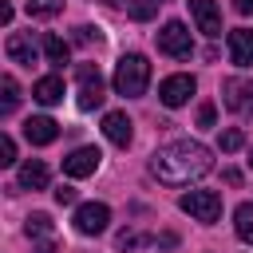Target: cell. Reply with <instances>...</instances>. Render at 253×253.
Masks as SVG:
<instances>
[{"label": "cell", "instance_id": "8992f818", "mask_svg": "<svg viewBox=\"0 0 253 253\" xmlns=\"http://www.w3.org/2000/svg\"><path fill=\"white\" fill-rule=\"evenodd\" d=\"M75 233H83V237H99L107 225H111V210L103 206V202H83L79 210H75Z\"/></svg>", "mask_w": 253, "mask_h": 253}, {"label": "cell", "instance_id": "6da1fadb", "mask_svg": "<svg viewBox=\"0 0 253 253\" xmlns=\"http://www.w3.org/2000/svg\"><path fill=\"white\" fill-rule=\"evenodd\" d=\"M213 166L210 150L194 138H178V142H166L162 150H154L150 158V174L162 182V186H190L198 178H206Z\"/></svg>", "mask_w": 253, "mask_h": 253}, {"label": "cell", "instance_id": "e0dca14e", "mask_svg": "<svg viewBox=\"0 0 253 253\" xmlns=\"http://www.w3.org/2000/svg\"><path fill=\"white\" fill-rule=\"evenodd\" d=\"M40 51H43V59H47V63H55V67H63V63H67V55H71V47H67L59 36H43Z\"/></svg>", "mask_w": 253, "mask_h": 253}, {"label": "cell", "instance_id": "52a82bcc", "mask_svg": "<svg viewBox=\"0 0 253 253\" xmlns=\"http://www.w3.org/2000/svg\"><path fill=\"white\" fill-rule=\"evenodd\" d=\"M99 146H75L67 158H63V174L67 178H87V174H95L99 170Z\"/></svg>", "mask_w": 253, "mask_h": 253}, {"label": "cell", "instance_id": "8fae6325", "mask_svg": "<svg viewBox=\"0 0 253 253\" xmlns=\"http://www.w3.org/2000/svg\"><path fill=\"white\" fill-rule=\"evenodd\" d=\"M103 134H107L115 146H130V138H134V126H130L126 111H107V115H103Z\"/></svg>", "mask_w": 253, "mask_h": 253}, {"label": "cell", "instance_id": "30bf717a", "mask_svg": "<svg viewBox=\"0 0 253 253\" xmlns=\"http://www.w3.org/2000/svg\"><path fill=\"white\" fill-rule=\"evenodd\" d=\"M24 138H28L32 146H47V142L59 138V123L47 119V115H32V119L24 123Z\"/></svg>", "mask_w": 253, "mask_h": 253}, {"label": "cell", "instance_id": "e575fe53", "mask_svg": "<svg viewBox=\"0 0 253 253\" xmlns=\"http://www.w3.org/2000/svg\"><path fill=\"white\" fill-rule=\"evenodd\" d=\"M158 4H162V0H158Z\"/></svg>", "mask_w": 253, "mask_h": 253}, {"label": "cell", "instance_id": "44dd1931", "mask_svg": "<svg viewBox=\"0 0 253 253\" xmlns=\"http://www.w3.org/2000/svg\"><path fill=\"white\" fill-rule=\"evenodd\" d=\"M59 8H63V0H28V12L40 16V20H51Z\"/></svg>", "mask_w": 253, "mask_h": 253}, {"label": "cell", "instance_id": "5bb4252c", "mask_svg": "<svg viewBox=\"0 0 253 253\" xmlns=\"http://www.w3.org/2000/svg\"><path fill=\"white\" fill-rule=\"evenodd\" d=\"M4 51H8V59H12V63H24V67H32V63H36V43H32L24 32H12V36H8V43H4Z\"/></svg>", "mask_w": 253, "mask_h": 253}, {"label": "cell", "instance_id": "2e32d148", "mask_svg": "<svg viewBox=\"0 0 253 253\" xmlns=\"http://www.w3.org/2000/svg\"><path fill=\"white\" fill-rule=\"evenodd\" d=\"M233 229H237V237L245 245H253V202H241L233 210Z\"/></svg>", "mask_w": 253, "mask_h": 253}, {"label": "cell", "instance_id": "4dcf8cb0", "mask_svg": "<svg viewBox=\"0 0 253 253\" xmlns=\"http://www.w3.org/2000/svg\"><path fill=\"white\" fill-rule=\"evenodd\" d=\"M0 24H12V4H8V0L0 4Z\"/></svg>", "mask_w": 253, "mask_h": 253}, {"label": "cell", "instance_id": "603a6c76", "mask_svg": "<svg viewBox=\"0 0 253 253\" xmlns=\"http://www.w3.org/2000/svg\"><path fill=\"white\" fill-rule=\"evenodd\" d=\"M241 146H245V134H241V130H237V126H233V130H225V134H221V150H225V154H229V150H241Z\"/></svg>", "mask_w": 253, "mask_h": 253}, {"label": "cell", "instance_id": "4fadbf2b", "mask_svg": "<svg viewBox=\"0 0 253 253\" xmlns=\"http://www.w3.org/2000/svg\"><path fill=\"white\" fill-rule=\"evenodd\" d=\"M47 178H51V174H47V166H43L40 158H28V162L16 170V186H20V190H43Z\"/></svg>", "mask_w": 253, "mask_h": 253}, {"label": "cell", "instance_id": "ac0fdd59", "mask_svg": "<svg viewBox=\"0 0 253 253\" xmlns=\"http://www.w3.org/2000/svg\"><path fill=\"white\" fill-rule=\"evenodd\" d=\"M154 12H158V0H130V4H126V16L138 20V24L154 20Z\"/></svg>", "mask_w": 253, "mask_h": 253}, {"label": "cell", "instance_id": "4316f807", "mask_svg": "<svg viewBox=\"0 0 253 253\" xmlns=\"http://www.w3.org/2000/svg\"><path fill=\"white\" fill-rule=\"evenodd\" d=\"M213 119H217V107H213V103H202V111H198V126H213Z\"/></svg>", "mask_w": 253, "mask_h": 253}, {"label": "cell", "instance_id": "7402d4cb", "mask_svg": "<svg viewBox=\"0 0 253 253\" xmlns=\"http://www.w3.org/2000/svg\"><path fill=\"white\" fill-rule=\"evenodd\" d=\"M241 95H245V83L225 79V107H233V111H237V107H245V99H241Z\"/></svg>", "mask_w": 253, "mask_h": 253}, {"label": "cell", "instance_id": "5b68a950", "mask_svg": "<svg viewBox=\"0 0 253 253\" xmlns=\"http://www.w3.org/2000/svg\"><path fill=\"white\" fill-rule=\"evenodd\" d=\"M75 79H79V111H95L107 95H103V75L95 63H79L75 67Z\"/></svg>", "mask_w": 253, "mask_h": 253}, {"label": "cell", "instance_id": "d6a6232c", "mask_svg": "<svg viewBox=\"0 0 253 253\" xmlns=\"http://www.w3.org/2000/svg\"><path fill=\"white\" fill-rule=\"evenodd\" d=\"M103 4H111V8H119V4H130V0H103Z\"/></svg>", "mask_w": 253, "mask_h": 253}, {"label": "cell", "instance_id": "484cf974", "mask_svg": "<svg viewBox=\"0 0 253 253\" xmlns=\"http://www.w3.org/2000/svg\"><path fill=\"white\" fill-rule=\"evenodd\" d=\"M75 43H99V28H75Z\"/></svg>", "mask_w": 253, "mask_h": 253}, {"label": "cell", "instance_id": "7c38bea8", "mask_svg": "<svg viewBox=\"0 0 253 253\" xmlns=\"http://www.w3.org/2000/svg\"><path fill=\"white\" fill-rule=\"evenodd\" d=\"M229 59L237 67H253V32L249 28H233L229 32Z\"/></svg>", "mask_w": 253, "mask_h": 253}, {"label": "cell", "instance_id": "83f0119b", "mask_svg": "<svg viewBox=\"0 0 253 253\" xmlns=\"http://www.w3.org/2000/svg\"><path fill=\"white\" fill-rule=\"evenodd\" d=\"M138 245H146L142 233H119V249H138Z\"/></svg>", "mask_w": 253, "mask_h": 253}, {"label": "cell", "instance_id": "d6986e66", "mask_svg": "<svg viewBox=\"0 0 253 253\" xmlns=\"http://www.w3.org/2000/svg\"><path fill=\"white\" fill-rule=\"evenodd\" d=\"M0 91H4L0 107H4V111H16V103H20V87H16V79H12V75H4V79H0Z\"/></svg>", "mask_w": 253, "mask_h": 253}, {"label": "cell", "instance_id": "f1b7e54d", "mask_svg": "<svg viewBox=\"0 0 253 253\" xmlns=\"http://www.w3.org/2000/svg\"><path fill=\"white\" fill-rule=\"evenodd\" d=\"M36 253H59V245H55L51 237H40V245H36Z\"/></svg>", "mask_w": 253, "mask_h": 253}, {"label": "cell", "instance_id": "ba28073f", "mask_svg": "<svg viewBox=\"0 0 253 253\" xmlns=\"http://www.w3.org/2000/svg\"><path fill=\"white\" fill-rule=\"evenodd\" d=\"M194 75H170V79H162L158 83V99H162V107H182L190 95H194Z\"/></svg>", "mask_w": 253, "mask_h": 253}, {"label": "cell", "instance_id": "9c48e42d", "mask_svg": "<svg viewBox=\"0 0 253 253\" xmlns=\"http://www.w3.org/2000/svg\"><path fill=\"white\" fill-rule=\"evenodd\" d=\"M190 16H194L198 32H206V36H221V12H217L213 0H190Z\"/></svg>", "mask_w": 253, "mask_h": 253}, {"label": "cell", "instance_id": "d4e9b609", "mask_svg": "<svg viewBox=\"0 0 253 253\" xmlns=\"http://www.w3.org/2000/svg\"><path fill=\"white\" fill-rule=\"evenodd\" d=\"M75 198H79L75 186H55V202H59V206H75Z\"/></svg>", "mask_w": 253, "mask_h": 253}, {"label": "cell", "instance_id": "836d02e7", "mask_svg": "<svg viewBox=\"0 0 253 253\" xmlns=\"http://www.w3.org/2000/svg\"><path fill=\"white\" fill-rule=\"evenodd\" d=\"M249 166H253V150H249Z\"/></svg>", "mask_w": 253, "mask_h": 253}, {"label": "cell", "instance_id": "7a4b0ae2", "mask_svg": "<svg viewBox=\"0 0 253 253\" xmlns=\"http://www.w3.org/2000/svg\"><path fill=\"white\" fill-rule=\"evenodd\" d=\"M146 83H150V63H146V55H138V51L123 55L119 67H115V91L126 95V99H138V95L146 91Z\"/></svg>", "mask_w": 253, "mask_h": 253}, {"label": "cell", "instance_id": "f546056e", "mask_svg": "<svg viewBox=\"0 0 253 253\" xmlns=\"http://www.w3.org/2000/svg\"><path fill=\"white\" fill-rule=\"evenodd\" d=\"M233 8H237L241 16H253V0H233Z\"/></svg>", "mask_w": 253, "mask_h": 253}, {"label": "cell", "instance_id": "3957f363", "mask_svg": "<svg viewBox=\"0 0 253 253\" xmlns=\"http://www.w3.org/2000/svg\"><path fill=\"white\" fill-rule=\"evenodd\" d=\"M158 51H162V55H174V59H190V55H194L190 28H186L182 20H166L162 32H158Z\"/></svg>", "mask_w": 253, "mask_h": 253}, {"label": "cell", "instance_id": "277c9868", "mask_svg": "<svg viewBox=\"0 0 253 253\" xmlns=\"http://www.w3.org/2000/svg\"><path fill=\"white\" fill-rule=\"evenodd\" d=\"M178 206L194 221H217L221 217V194H213V190H190L178 198Z\"/></svg>", "mask_w": 253, "mask_h": 253}, {"label": "cell", "instance_id": "ffe728a7", "mask_svg": "<svg viewBox=\"0 0 253 253\" xmlns=\"http://www.w3.org/2000/svg\"><path fill=\"white\" fill-rule=\"evenodd\" d=\"M24 233H28V237H47V233H51V217H47V213H32L28 225H24Z\"/></svg>", "mask_w": 253, "mask_h": 253}, {"label": "cell", "instance_id": "cb8c5ba5", "mask_svg": "<svg viewBox=\"0 0 253 253\" xmlns=\"http://www.w3.org/2000/svg\"><path fill=\"white\" fill-rule=\"evenodd\" d=\"M16 162V142L12 134H0V166H12Z\"/></svg>", "mask_w": 253, "mask_h": 253}, {"label": "cell", "instance_id": "9a60e30c", "mask_svg": "<svg viewBox=\"0 0 253 253\" xmlns=\"http://www.w3.org/2000/svg\"><path fill=\"white\" fill-rule=\"evenodd\" d=\"M32 99H36V103H43V107H55V103L63 99V79H59V75H43V79H36Z\"/></svg>", "mask_w": 253, "mask_h": 253}, {"label": "cell", "instance_id": "1f68e13d", "mask_svg": "<svg viewBox=\"0 0 253 253\" xmlns=\"http://www.w3.org/2000/svg\"><path fill=\"white\" fill-rule=\"evenodd\" d=\"M245 95H249V99H245V111H249V115H253V83H249V87H245Z\"/></svg>", "mask_w": 253, "mask_h": 253}]
</instances>
